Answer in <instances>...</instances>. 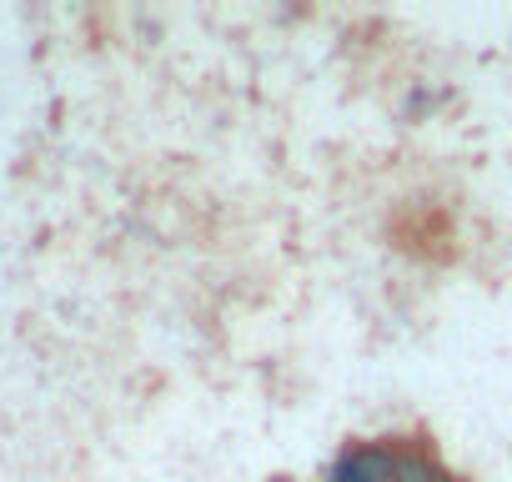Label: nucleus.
<instances>
[{"instance_id":"f257e3e1","label":"nucleus","mask_w":512,"mask_h":482,"mask_svg":"<svg viewBox=\"0 0 512 482\" xmlns=\"http://www.w3.org/2000/svg\"><path fill=\"white\" fill-rule=\"evenodd\" d=\"M392 482H447V477H442L437 457H427V452H397Z\"/></svg>"}]
</instances>
